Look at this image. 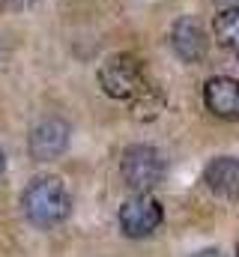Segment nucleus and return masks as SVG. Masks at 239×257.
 Listing matches in <instances>:
<instances>
[{"label":"nucleus","instance_id":"f257e3e1","mask_svg":"<svg viewBox=\"0 0 239 257\" xmlns=\"http://www.w3.org/2000/svg\"><path fill=\"white\" fill-rule=\"evenodd\" d=\"M24 215L36 227H54L69 218L72 197L60 177H36L24 192Z\"/></svg>","mask_w":239,"mask_h":257},{"label":"nucleus","instance_id":"f03ea898","mask_svg":"<svg viewBox=\"0 0 239 257\" xmlns=\"http://www.w3.org/2000/svg\"><path fill=\"white\" fill-rule=\"evenodd\" d=\"M99 84H102L105 96L129 102V105L153 90L144 66H141V60L135 54H114V57H108L102 63V69H99Z\"/></svg>","mask_w":239,"mask_h":257},{"label":"nucleus","instance_id":"7ed1b4c3","mask_svg":"<svg viewBox=\"0 0 239 257\" xmlns=\"http://www.w3.org/2000/svg\"><path fill=\"white\" fill-rule=\"evenodd\" d=\"M120 174H123V183L132 189V192H153L162 180H165V159L156 147L150 144H132L123 150V159H120Z\"/></svg>","mask_w":239,"mask_h":257},{"label":"nucleus","instance_id":"20e7f679","mask_svg":"<svg viewBox=\"0 0 239 257\" xmlns=\"http://www.w3.org/2000/svg\"><path fill=\"white\" fill-rule=\"evenodd\" d=\"M165 212H162V203L153 197L150 192H138L132 194L123 206H120V230L129 236V239H144L150 233L159 230Z\"/></svg>","mask_w":239,"mask_h":257},{"label":"nucleus","instance_id":"39448f33","mask_svg":"<svg viewBox=\"0 0 239 257\" xmlns=\"http://www.w3.org/2000/svg\"><path fill=\"white\" fill-rule=\"evenodd\" d=\"M203 105L221 120H239V81L227 75L209 78L203 84Z\"/></svg>","mask_w":239,"mask_h":257},{"label":"nucleus","instance_id":"423d86ee","mask_svg":"<svg viewBox=\"0 0 239 257\" xmlns=\"http://www.w3.org/2000/svg\"><path fill=\"white\" fill-rule=\"evenodd\" d=\"M66 147H69V126L63 120H57V117L42 120L30 132V156L36 162L57 159L60 153H66Z\"/></svg>","mask_w":239,"mask_h":257},{"label":"nucleus","instance_id":"0eeeda50","mask_svg":"<svg viewBox=\"0 0 239 257\" xmlns=\"http://www.w3.org/2000/svg\"><path fill=\"white\" fill-rule=\"evenodd\" d=\"M171 48L185 63H197V60L206 57V36H203V27L197 24V18L182 15V18L174 21V27H171Z\"/></svg>","mask_w":239,"mask_h":257},{"label":"nucleus","instance_id":"6e6552de","mask_svg":"<svg viewBox=\"0 0 239 257\" xmlns=\"http://www.w3.org/2000/svg\"><path fill=\"white\" fill-rule=\"evenodd\" d=\"M203 186L215 197H224V200L239 197V159H233V156H215L203 168Z\"/></svg>","mask_w":239,"mask_h":257},{"label":"nucleus","instance_id":"1a4fd4ad","mask_svg":"<svg viewBox=\"0 0 239 257\" xmlns=\"http://www.w3.org/2000/svg\"><path fill=\"white\" fill-rule=\"evenodd\" d=\"M212 30H215V39H218L221 48H233V51H239V6L221 9V12L215 15Z\"/></svg>","mask_w":239,"mask_h":257},{"label":"nucleus","instance_id":"9d476101","mask_svg":"<svg viewBox=\"0 0 239 257\" xmlns=\"http://www.w3.org/2000/svg\"><path fill=\"white\" fill-rule=\"evenodd\" d=\"M191 257H221V251L218 248H203V251H194Z\"/></svg>","mask_w":239,"mask_h":257},{"label":"nucleus","instance_id":"9b49d317","mask_svg":"<svg viewBox=\"0 0 239 257\" xmlns=\"http://www.w3.org/2000/svg\"><path fill=\"white\" fill-rule=\"evenodd\" d=\"M6 6H12V9H21V6H30L33 0H3Z\"/></svg>","mask_w":239,"mask_h":257},{"label":"nucleus","instance_id":"f8f14e48","mask_svg":"<svg viewBox=\"0 0 239 257\" xmlns=\"http://www.w3.org/2000/svg\"><path fill=\"white\" fill-rule=\"evenodd\" d=\"M236 257H239V242H236Z\"/></svg>","mask_w":239,"mask_h":257},{"label":"nucleus","instance_id":"ddd939ff","mask_svg":"<svg viewBox=\"0 0 239 257\" xmlns=\"http://www.w3.org/2000/svg\"><path fill=\"white\" fill-rule=\"evenodd\" d=\"M0 168H3V156H0Z\"/></svg>","mask_w":239,"mask_h":257}]
</instances>
